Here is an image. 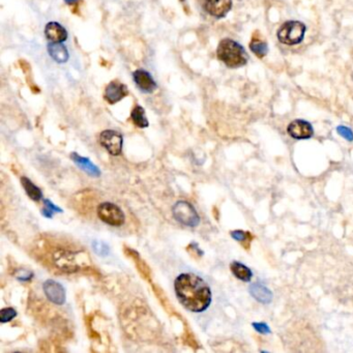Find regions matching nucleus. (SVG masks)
<instances>
[{"label": "nucleus", "mask_w": 353, "mask_h": 353, "mask_svg": "<svg viewBox=\"0 0 353 353\" xmlns=\"http://www.w3.org/2000/svg\"><path fill=\"white\" fill-rule=\"evenodd\" d=\"M252 325H253V328H255V330H257L260 333H264L265 334V333L271 332V329H269V328L267 327L265 323H257V322H255Z\"/></svg>", "instance_id": "393cba45"}, {"label": "nucleus", "mask_w": 353, "mask_h": 353, "mask_svg": "<svg viewBox=\"0 0 353 353\" xmlns=\"http://www.w3.org/2000/svg\"><path fill=\"white\" fill-rule=\"evenodd\" d=\"M203 7L210 16L221 19L230 12L232 0H203Z\"/></svg>", "instance_id": "0eeeda50"}, {"label": "nucleus", "mask_w": 353, "mask_h": 353, "mask_svg": "<svg viewBox=\"0 0 353 353\" xmlns=\"http://www.w3.org/2000/svg\"><path fill=\"white\" fill-rule=\"evenodd\" d=\"M250 48L253 51V53L256 55L257 57L262 58L268 52L267 44L264 40L261 39V36L259 34H254L252 38V42L250 44Z\"/></svg>", "instance_id": "dca6fc26"}, {"label": "nucleus", "mask_w": 353, "mask_h": 353, "mask_svg": "<svg viewBox=\"0 0 353 353\" xmlns=\"http://www.w3.org/2000/svg\"><path fill=\"white\" fill-rule=\"evenodd\" d=\"M173 216L181 224L188 227H196L200 223V217L192 204L187 201H178L173 206Z\"/></svg>", "instance_id": "20e7f679"}, {"label": "nucleus", "mask_w": 353, "mask_h": 353, "mask_svg": "<svg viewBox=\"0 0 353 353\" xmlns=\"http://www.w3.org/2000/svg\"><path fill=\"white\" fill-rule=\"evenodd\" d=\"M174 289L180 303L194 313L205 311L211 303V291L202 277L194 274H182L174 283Z\"/></svg>", "instance_id": "f257e3e1"}, {"label": "nucleus", "mask_w": 353, "mask_h": 353, "mask_svg": "<svg viewBox=\"0 0 353 353\" xmlns=\"http://www.w3.org/2000/svg\"><path fill=\"white\" fill-rule=\"evenodd\" d=\"M133 79L137 87L145 94H151L156 89V83L150 73L144 70H137L133 73Z\"/></svg>", "instance_id": "9b49d317"}, {"label": "nucleus", "mask_w": 353, "mask_h": 353, "mask_svg": "<svg viewBox=\"0 0 353 353\" xmlns=\"http://www.w3.org/2000/svg\"><path fill=\"white\" fill-rule=\"evenodd\" d=\"M44 203H45V208L43 209V215H44L45 217L52 218L54 211H62L59 207L55 206L54 204H53L50 200H48V199H46V200L44 201Z\"/></svg>", "instance_id": "412c9836"}, {"label": "nucleus", "mask_w": 353, "mask_h": 353, "mask_svg": "<svg viewBox=\"0 0 353 353\" xmlns=\"http://www.w3.org/2000/svg\"><path fill=\"white\" fill-rule=\"evenodd\" d=\"M100 143L112 155H119L123 151V136L113 129H107L100 135Z\"/></svg>", "instance_id": "423d86ee"}, {"label": "nucleus", "mask_w": 353, "mask_h": 353, "mask_svg": "<svg viewBox=\"0 0 353 353\" xmlns=\"http://www.w3.org/2000/svg\"><path fill=\"white\" fill-rule=\"evenodd\" d=\"M133 123L138 126V127H147L148 126V120L146 118L145 115V111L141 106H136L131 114Z\"/></svg>", "instance_id": "6ab92c4d"}, {"label": "nucleus", "mask_w": 353, "mask_h": 353, "mask_svg": "<svg viewBox=\"0 0 353 353\" xmlns=\"http://www.w3.org/2000/svg\"><path fill=\"white\" fill-rule=\"evenodd\" d=\"M48 52L52 59L58 63H64L69 59L68 49L62 43H50L48 45Z\"/></svg>", "instance_id": "2eb2a0df"}, {"label": "nucleus", "mask_w": 353, "mask_h": 353, "mask_svg": "<svg viewBox=\"0 0 353 353\" xmlns=\"http://www.w3.org/2000/svg\"><path fill=\"white\" fill-rule=\"evenodd\" d=\"M337 132L340 136H342L344 139H346L347 141H353V132L347 126H340L337 127Z\"/></svg>", "instance_id": "5701e85b"}, {"label": "nucleus", "mask_w": 353, "mask_h": 353, "mask_svg": "<svg viewBox=\"0 0 353 353\" xmlns=\"http://www.w3.org/2000/svg\"><path fill=\"white\" fill-rule=\"evenodd\" d=\"M250 293L256 301L261 303H269L273 301V292L266 288L264 285L260 283H255L251 285Z\"/></svg>", "instance_id": "ddd939ff"}, {"label": "nucleus", "mask_w": 353, "mask_h": 353, "mask_svg": "<svg viewBox=\"0 0 353 353\" xmlns=\"http://www.w3.org/2000/svg\"><path fill=\"white\" fill-rule=\"evenodd\" d=\"M305 33V26L299 21H289L284 23L278 29L277 35L281 43L285 45H296L303 42Z\"/></svg>", "instance_id": "7ed1b4c3"}, {"label": "nucleus", "mask_w": 353, "mask_h": 353, "mask_svg": "<svg viewBox=\"0 0 353 353\" xmlns=\"http://www.w3.org/2000/svg\"><path fill=\"white\" fill-rule=\"evenodd\" d=\"M98 216L106 224L114 227L122 226L125 223L124 211L110 202L101 203L98 207Z\"/></svg>", "instance_id": "39448f33"}, {"label": "nucleus", "mask_w": 353, "mask_h": 353, "mask_svg": "<svg viewBox=\"0 0 353 353\" xmlns=\"http://www.w3.org/2000/svg\"><path fill=\"white\" fill-rule=\"evenodd\" d=\"M43 289L51 303L55 304H63L66 302V291L61 284L53 280H48L44 283Z\"/></svg>", "instance_id": "6e6552de"}, {"label": "nucleus", "mask_w": 353, "mask_h": 353, "mask_svg": "<svg viewBox=\"0 0 353 353\" xmlns=\"http://www.w3.org/2000/svg\"><path fill=\"white\" fill-rule=\"evenodd\" d=\"M287 132L292 138L299 139V140H302V139H310L314 134L312 126L308 122H304V120L301 119L294 120V122L288 126Z\"/></svg>", "instance_id": "9d476101"}, {"label": "nucleus", "mask_w": 353, "mask_h": 353, "mask_svg": "<svg viewBox=\"0 0 353 353\" xmlns=\"http://www.w3.org/2000/svg\"><path fill=\"white\" fill-rule=\"evenodd\" d=\"M92 248H94L95 252L101 256H107L110 252L109 246L101 240H95L94 244H92Z\"/></svg>", "instance_id": "aec40b11"}, {"label": "nucleus", "mask_w": 353, "mask_h": 353, "mask_svg": "<svg viewBox=\"0 0 353 353\" xmlns=\"http://www.w3.org/2000/svg\"><path fill=\"white\" fill-rule=\"evenodd\" d=\"M33 274L28 272V271H19L17 274V277L18 280L20 281H27V280H30V278L32 277Z\"/></svg>", "instance_id": "a878e982"}, {"label": "nucleus", "mask_w": 353, "mask_h": 353, "mask_svg": "<svg viewBox=\"0 0 353 353\" xmlns=\"http://www.w3.org/2000/svg\"><path fill=\"white\" fill-rule=\"evenodd\" d=\"M17 316V312L13 308H4L0 312V320L2 323L11 321Z\"/></svg>", "instance_id": "4be33fe9"}, {"label": "nucleus", "mask_w": 353, "mask_h": 353, "mask_svg": "<svg viewBox=\"0 0 353 353\" xmlns=\"http://www.w3.org/2000/svg\"><path fill=\"white\" fill-rule=\"evenodd\" d=\"M64 1H66L67 4H75L79 1V0H64Z\"/></svg>", "instance_id": "bb28decb"}, {"label": "nucleus", "mask_w": 353, "mask_h": 353, "mask_svg": "<svg viewBox=\"0 0 353 353\" xmlns=\"http://www.w3.org/2000/svg\"><path fill=\"white\" fill-rule=\"evenodd\" d=\"M72 160L75 162V164L79 167L80 169L85 171L90 176H94V177H98L101 175V172L98 167L92 163L89 159L84 156H81L78 153H72Z\"/></svg>", "instance_id": "4468645a"}, {"label": "nucleus", "mask_w": 353, "mask_h": 353, "mask_svg": "<svg viewBox=\"0 0 353 353\" xmlns=\"http://www.w3.org/2000/svg\"><path fill=\"white\" fill-rule=\"evenodd\" d=\"M45 35L51 43H63L68 39V31L57 22H50L46 25Z\"/></svg>", "instance_id": "f8f14e48"}, {"label": "nucleus", "mask_w": 353, "mask_h": 353, "mask_svg": "<svg viewBox=\"0 0 353 353\" xmlns=\"http://www.w3.org/2000/svg\"><path fill=\"white\" fill-rule=\"evenodd\" d=\"M230 268H231V272L233 273V275L237 278H239L240 281L250 282L251 278H252V276H253L252 272H251V269L249 267H247L244 264L234 261L231 263Z\"/></svg>", "instance_id": "f3484780"}, {"label": "nucleus", "mask_w": 353, "mask_h": 353, "mask_svg": "<svg viewBox=\"0 0 353 353\" xmlns=\"http://www.w3.org/2000/svg\"><path fill=\"white\" fill-rule=\"evenodd\" d=\"M217 56L222 62H224L228 68L231 69L245 66L249 59L248 54L243 46L230 39L221 41L217 49Z\"/></svg>", "instance_id": "f03ea898"}, {"label": "nucleus", "mask_w": 353, "mask_h": 353, "mask_svg": "<svg viewBox=\"0 0 353 353\" xmlns=\"http://www.w3.org/2000/svg\"><path fill=\"white\" fill-rule=\"evenodd\" d=\"M128 95L127 87L119 81L110 82L105 89L104 98L109 104H116Z\"/></svg>", "instance_id": "1a4fd4ad"}, {"label": "nucleus", "mask_w": 353, "mask_h": 353, "mask_svg": "<svg viewBox=\"0 0 353 353\" xmlns=\"http://www.w3.org/2000/svg\"><path fill=\"white\" fill-rule=\"evenodd\" d=\"M21 182H22V185H23L26 194L28 195L30 199H32L34 201H39L42 199V197H43L42 191L38 187H36L34 183H32L29 178L22 177Z\"/></svg>", "instance_id": "a211bd4d"}, {"label": "nucleus", "mask_w": 353, "mask_h": 353, "mask_svg": "<svg viewBox=\"0 0 353 353\" xmlns=\"http://www.w3.org/2000/svg\"><path fill=\"white\" fill-rule=\"evenodd\" d=\"M231 236L233 237L235 240L245 241L247 239V236H249V234L247 233V232H244L241 230H236V231H232L231 232Z\"/></svg>", "instance_id": "b1692460"}]
</instances>
